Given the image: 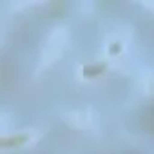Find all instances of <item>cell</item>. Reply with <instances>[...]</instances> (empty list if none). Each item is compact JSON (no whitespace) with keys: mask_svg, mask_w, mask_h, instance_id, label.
<instances>
[{"mask_svg":"<svg viewBox=\"0 0 154 154\" xmlns=\"http://www.w3.org/2000/svg\"><path fill=\"white\" fill-rule=\"evenodd\" d=\"M29 136L27 134H20V136H11V138H4L2 141H0V145L2 147H18L22 145L24 141H27Z\"/></svg>","mask_w":154,"mask_h":154,"instance_id":"6da1fadb","label":"cell"},{"mask_svg":"<svg viewBox=\"0 0 154 154\" xmlns=\"http://www.w3.org/2000/svg\"><path fill=\"white\" fill-rule=\"evenodd\" d=\"M105 71V63H96V65H85L84 67V76L85 78H93V76H98L100 72Z\"/></svg>","mask_w":154,"mask_h":154,"instance_id":"7a4b0ae2","label":"cell"},{"mask_svg":"<svg viewBox=\"0 0 154 154\" xmlns=\"http://www.w3.org/2000/svg\"><path fill=\"white\" fill-rule=\"evenodd\" d=\"M120 49H122V45H120V44H112V45L109 47V53H111V54H114V53H120Z\"/></svg>","mask_w":154,"mask_h":154,"instance_id":"3957f363","label":"cell"}]
</instances>
